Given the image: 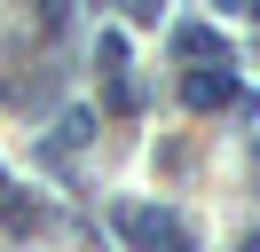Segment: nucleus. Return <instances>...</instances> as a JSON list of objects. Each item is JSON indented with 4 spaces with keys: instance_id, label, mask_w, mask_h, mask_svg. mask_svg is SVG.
<instances>
[{
    "instance_id": "1",
    "label": "nucleus",
    "mask_w": 260,
    "mask_h": 252,
    "mask_svg": "<svg viewBox=\"0 0 260 252\" xmlns=\"http://www.w3.org/2000/svg\"><path fill=\"white\" fill-rule=\"evenodd\" d=\"M118 229H126L134 244H150V252H197L189 236H181V220L166 213V205H118Z\"/></svg>"
},
{
    "instance_id": "2",
    "label": "nucleus",
    "mask_w": 260,
    "mask_h": 252,
    "mask_svg": "<svg viewBox=\"0 0 260 252\" xmlns=\"http://www.w3.org/2000/svg\"><path fill=\"white\" fill-rule=\"evenodd\" d=\"M181 94H189L197 110H213V103H229V63H213V71H189V79H181Z\"/></svg>"
},
{
    "instance_id": "3",
    "label": "nucleus",
    "mask_w": 260,
    "mask_h": 252,
    "mask_svg": "<svg viewBox=\"0 0 260 252\" xmlns=\"http://www.w3.org/2000/svg\"><path fill=\"white\" fill-rule=\"evenodd\" d=\"M174 55H221V63H229V47H221V32H205V24H181V32H174Z\"/></svg>"
},
{
    "instance_id": "4",
    "label": "nucleus",
    "mask_w": 260,
    "mask_h": 252,
    "mask_svg": "<svg viewBox=\"0 0 260 252\" xmlns=\"http://www.w3.org/2000/svg\"><path fill=\"white\" fill-rule=\"evenodd\" d=\"M40 8V24H63V0H32Z\"/></svg>"
},
{
    "instance_id": "5",
    "label": "nucleus",
    "mask_w": 260,
    "mask_h": 252,
    "mask_svg": "<svg viewBox=\"0 0 260 252\" xmlns=\"http://www.w3.org/2000/svg\"><path fill=\"white\" fill-rule=\"evenodd\" d=\"M221 8H252V0H221Z\"/></svg>"
}]
</instances>
